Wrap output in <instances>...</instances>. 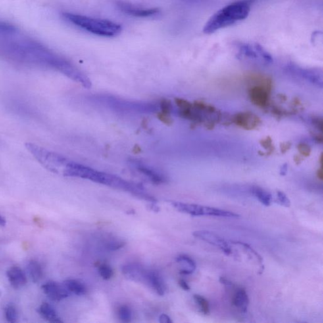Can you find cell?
I'll list each match as a JSON object with an SVG mask.
<instances>
[{
	"instance_id": "obj_48",
	"label": "cell",
	"mask_w": 323,
	"mask_h": 323,
	"mask_svg": "<svg viewBox=\"0 0 323 323\" xmlns=\"http://www.w3.org/2000/svg\"><path fill=\"white\" fill-rule=\"evenodd\" d=\"M320 163L321 167H323V154H322V155H321L320 157Z\"/></svg>"
},
{
	"instance_id": "obj_47",
	"label": "cell",
	"mask_w": 323,
	"mask_h": 323,
	"mask_svg": "<svg viewBox=\"0 0 323 323\" xmlns=\"http://www.w3.org/2000/svg\"><path fill=\"white\" fill-rule=\"evenodd\" d=\"M6 225V220L1 215H0V227H4Z\"/></svg>"
},
{
	"instance_id": "obj_21",
	"label": "cell",
	"mask_w": 323,
	"mask_h": 323,
	"mask_svg": "<svg viewBox=\"0 0 323 323\" xmlns=\"http://www.w3.org/2000/svg\"><path fill=\"white\" fill-rule=\"evenodd\" d=\"M176 261L181 266V274L189 275L193 274L195 272L196 268H197L194 260L186 255L179 256L176 258Z\"/></svg>"
},
{
	"instance_id": "obj_28",
	"label": "cell",
	"mask_w": 323,
	"mask_h": 323,
	"mask_svg": "<svg viewBox=\"0 0 323 323\" xmlns=\"http://www.w3.org/2000/svg\"><path fill=\"white\" fill-rule=\"evenodd\" d=\"M193 298L195 303L199 305L202 313L204 314H209L210 305L207 300L205 298L202 297V296L198 294L194 295Z\"/></svg>"
},
{
	"instance_id": "obj_43",
	"label": "cell",
	"mask_w": 323,
	"mask_h": 323,
	"mask_svg": "<svg viewBox=\"0 0 323 323\" xmlns=\"http://www.w3.org/2000/svg\"><path fill=\"white\" fill-rule=\"evenodd\" d=\"M179 285H180L181 288H182L183 290H185V291H189V290L191 289L190 287H189V285L187 284V283L186 282V281L184 280H179Z\"/></svg>"
},
{
	"instance_id": "obj_14",
	"label": "cell",
	"mask_w": 323,
	"mask_h": 323,
	"mask_svg": "<svg viewBox=\"0 0 323 323\" xmlns=\"http://www.w3.org/2000/svg\"><path fill=\"white\" fill-rule=\"evenodd\" d=\"M131 164L134 167L135 169H136L138 171L145 175L155 184H162V183H165L166 178L163 174L158 172L157 170L154 169L151 167L146 165L143 162L133 161Z\"/></svg>"
},
{
	"instance_id": "obj_32",
	"label": "cell",
	"mask_w": 323,
	"mask_h": 323,
	"mask_svg": "<svg viewBox=\"0 0 323 323\" xmlns=\"http://www.w3.org/2000/svg\"><path fill=\"white\" fill-rule=\"evenodd\" d=\"M297 150L298 151H299V154H301L302 156H303L304 157H309L312 152L310 146L306 143H299L297 145Z\"/></svg>"
},
{
	"instance_id": "obj_4",
	"label": "cell",
	"mask_w": 323,
	"mask_h": 323,
	"mask_svg": "<svg viewBox=\"0 0 323 323\" xmlns=\"http://www.w3.org/2000/svg\"><path fill=\"white\" fill-rule=\"evenodd\" d=\"M62 16L75 26L100 36L114 37L122 31V27L120 24L108 20L71 13H63Z\"/></svg>"
},
{
	"instance_id": "obj_42",
	"label": "cell",
	"mask_w": 323,
	"mask_h": 323,
	"mask_svg": "<svg viewBox=\"0 0 323 323\" xmlns=\"http://www.w3.org/2000/svg\"><path fill=\"white\" fill-rule=\"evenodd\" d=\"M289 165L287 163L283 164L280 169V176H285L288 172Z\"/></svg>"
},
{
	"instance_id": "obj_22",
	"label": "cell",
	"mask_w": 323,
	"mask_h": 323,
	"mask_svg": "<svg viewBox=\"0 0 323 323\" xmlns=\"http://www.w3.org/2000/svg\"><path fill=\"white\" fill-rule=\"evenodd\" d=\"M64 287L70 293H74L77 295H83L87 292V289L82 283L74 279H68L63 282Z\"/></svg>"
},
{
	"instance_id": "obj_16",
	"label": "cell",
	"mask_w": 323,
	"mask_h": 323,
	"mask_svg": "<svg viewBox=\"0 0 323 323\" xmlns=\"http://www.w3.org/2000/svg\"><path fill=\"white\" fill-rule=\"evenodd\" d=\"M289 70L297 73L299 76L309 80V82L322 87V76L319 71L312 70V69H304L292 65L289 66Z\"/></svg>"
},
{
	"instance_id": "obj_39",
	"label": "cell",
	"mask_w": 323,
	"mask_h": 323,
	"mask_svg": "<svg viewBox=\"0 0 323 323\" xmlns=\"http://www.w3.org/2000/svg\"><path fill=\"white\" fill-rule=\"evenodd\" d=\"M323 133H316L314 131H310V134L311 135L312 138L314 139V140L316 141V143H320L322 144L323 143Z\"/></svg>"
},
{
	"instance_id": "obj_26",
	"label": "cell",
	"mask_w": 323,
	"mask_h": 323,
	"mask_svg": "<svg viewBox=\"0 0 323 323\" xmlns=\"http://www.w3.org/2000/svg\"><path fill=\"white\" fill-rule=\"evenodd\" d=\"M260 144L262 148L266 150V152L259 151L260 155L261 156H267L272 155L275 151V146L273 139L270 136L266 137L264 138H262L260 141Z\"/></svg>"
},
{
	"instance_id": "obj_9",
	"label": "cell",
	"mask_w": 323,
	"mask_h": 323,
	"mask_svg": "<svg viewBox=\"0 0 323 323\" xmlns=\"http://www.w3.org/2000/svg\"><path fill=\"white\" fill-rule=\"evenodd\" d=\"M193 235L200 240L205 241L210 245L219 248L226 255L232 253L229 244L222 237L213 232L207 231H197L194 232Z\"/></svg>"
},
{
	"instance_id": "obj_36",
	"label": "cell",
	"mask_w": 323,
	"mask_h": 323,
	"mask_svg": "<svg viewBox=\"0 0 323 323\" xmlns=\"http://www.w3.org/2000/svg\"><path fill=\"white\" fill-rule=\"evenodd\" d=\"M272 113L277 118L285 117V116L289 115L290 114H291V112H287L286 110L283 109V108L277 107V106H274L272 108Z\"/></svg>"
},
{
	"instance_id": "obj_6",
	"label": "cell",
	"mask_w": 323,
	"mask_h": 323,
	"mask_svg": "<svg viewBox=\"0 0 323 323\" xmlns=\"http://www.w3.org/2000/svg\"><path fill=\"white\" fill-rule=\"evenodd\" d=\"M237 56L249 60H261L268 64L274 62L272 55L258 43H241L237 46Z\"/></svg>"
},
{
	"instance_id": "obj_49",
	"label": "cell",
	"mask_w": 323,
	"mask_h": 323,
	"mask_svg": "<svg viewBox=\"0 0 323 323\" xmlns=\"http://www.w3.org/2000/svg\"><path fill=\"white\" fill-rule=\"evenodd\" d=\"M0 295H1V291H0Z\"/></svg>"
},
{
	"instance_id": "obj_30",
	"label": "cell",
	"mask_w": 323,
	"mask_h": 323,
	"mask_svg": "<svg viewBox=\"0 0 323 323\" xmlns=\"http://www.w3.org/2000/svg\"><path fill=\"white\" fill-rule=\"evenodd\" d=\"M99 272L102 278L104 280H109L113 276V270L108 264H101L99 267Z\"/></svg>"
},
{
	"instance_id": "obj_31",
	"label": "cell",
	"mask_w": 323,
	"mask_h": 323,
	"mask_svg": "<svg viewBox=\"0 0 323 323\" xmlns=\"http://www.w3.org/2000/svg\"><path fill=\"white\" fill-rule=\"evenodd\" d=\"M232 243L234 244V245L242 246L245 247L247 251L250 252L252 255H253L254 256L256 257V259L258 260V261L260 262V264H262V262H263V260H262L261 256H260L255 249H253V247L250 246L248 244L243 243V242L240 241H232Z\"/></svg>"
},
{
	"instance_id": "obj_1",
	"label": "cell",
	"mask_w": 323,
	"mask_h": 323,
	"mask_svg": "<svg viewBox=\"0 0 323 323\" xmlns=\"http://www.w3.org/2000/svg\"><path fill=\"white\" fill-rule=\"evenodd\" d=\"M62 173L66 176L89 179L93 182L126 191L139 199L152 201V203H155L156 201L145 192V189L141 185L125 180L116 175L101 172L76 162L67 160Z\"/></svg>"
},
{
	"instance_id": "obj_46",
	"label": "cell",
	"mask_w": 323,
	"mask_h": 323,
	"mask_svg": "<svg viewBox=\"0 0 323 323\" xmlns=\"http://www.w3.org/2000/svg\"><path fill=\"white\" fill-rule=\"evenodd\" d=\"M150 208L152 210H153L154 212H158L159 211V208H158V206H156L154 203H152V205H149Z\"/></svg>"
},
{
	"instance_id": "obj_11",
	"label": "cell",
	"mask_w": 323,
	"mask_h": 323,
	"mask_svg": "<svg viewBox=\"0 0 323 323\" xmlns=\"http://www.w3.org/2000/svg\"><path fill=\"white\" fill-rule=\"evenodd\" d=\"M41 288L45 295L53 301H61L70 295V292L63 284H60L53 281L45 283L42 285Z\"/></svg>"
},
{
	"instance_id": "obj_33",
	"label": "cell",
	"mask_w": 323,
	"mask_h": 323,
	"mask_svg": "<svg viewBox=\"0 0 323 323\" xmlns=\"http://www.w3.org/2000/svg\"><path fill=\"white\" fill-rule=\"evenodd\" d=\"M16 28L8 23L0 21V33L1 34H12L15 32Z\"/></svg>"
},
{
	"instance_id": "obj_20",
	"label": "cell",
	"mask_w": 323,
	"mask_h": 323,
	"mask_svg": "<svg viewBox=\"0 0 323 323\" xmlns=\"http://www.w3.org/2000/svg\"><path fill=\"white\" fill-rule=\"evenodd\" d=\"M27 271L31 280L34 283L39 282L43 276V268L39 262L31 260L27 264Z\"/></svg>"
},
{
	"instance_id": "obj_17",
	"label": "cell",
	"mask_w": 323,
	"mask_h": 323,
	"mask_svg": "<svg viewBox=\"0 0 323 323\" xmlns=\"http://www.w3.org/2000/svg\"><path fill=\"white\" fill-rule=\"evenodd\" d=\"M148 286L151 287L159 295H164L166 292V287L163 279L155 271L150 270Z\"/></svg>"
},
{
	"instance_id": "obj_44",
	"label": "cell",
	"mask_w": 323,
	"mask_h": 323,
	"mask_svg": "<svg viewBox=\"0 0 323 323\" xmlns=\"http://www.w3.org/2000/svg\"><path fill=\"white\" fill-rule=\"evenodd\" d=\"M317 176H318V178L321 180H323V167H321L320 169L318 170H317Z\"/></svg>"
},
{
	"instance_id": "obj_8",
	"label": "cell",
	"mask_w": 323,
	"mask_h": 323,
	"mask_svg": "<svg viewBox=\"0 0 323 323\" xmlns=\"http://www.w3.org/2000/svg\"><path fill=\"white\" fill-rule=\"evenodd\" d=\"M232 122L246 130H253L262 124L261 118L251 112H241L234 114Z\"/></svg>"
},
{
	"instance_id": "obj_45",
	"label": "cell",
	"mask_w": 323,
	"mask_h": 323,
	"mask_svg": "<svg viewBox=\"0 0 323 323\" xmlns=\"http://www.w3.org/2000/svg\"><path fill=\"white\" fill-rule=\"evenodd\" d=\"M277 97H278L279 100H280L282 102H285L287 100L286 95L282 94V93H280V94L277 95Z\"/></svg>"
},
{
	"instance_id": "obj_27",
	"label": "cell",
	"mask_w": 323,
	"mask_h": 323,
	"mask_svg": "<svg viewBox=\"0 0 323 323\" xmlns=\"http://www.w3.org/2000/svg\"><path fill=\"white\" fill-rule=\"evenodd\" d=\"M5 316L8 323H15L18 319L17 311L13 304H8L5 309Z\"/></svg>"
},
{
	"instance_id": "obj_38",
	"label": "cell",
	"mask_w": 323,
	"mask_h": 323,
	"mask_svg": "<svg viewBox=\"0 0 323 323\" xmlns=\"http://www.w3.org/2000/svg\"><path fill=\"white\" fill-rule=\"evenodd\" d=\"M292 145V143L290 141H284V142L281 143L280 145L281 153L283 154L287 153V152L291 149Z\"/></svg>"
},
{
	"instance_id": "obj_29",
	"label": "cell",
	"mask_w": 323,
	"mask_h": 323,
	"mask_svg": "<svg viewBox=\"0 0 323 323\" xmlns=\"http://www.w3.org/2000/svg\"><path fill=\"white\" fill-rule=\"evenodd\" d=\"M119 317L123 323H128L131 322L132 314L130 308L127 306H122L119 309Z\"/></svg>"
},
{
	"instance_id": "obj_10",
	"label": "cell",
	"mask_w": 323,
	"mask_h": 323,
	"mask_svg": "<svg viewBox=\"0 0 323 323\" xmlns=\"http://www.w3.org/2000/svg\"><path fill=\"white\" fill-rule=\"evenodd\" d=\"M150 270H146L140 264L130 263L125 264L122 268L123 274L127 278L137 282L147 284Z\"/></svg>"
},
{
	"instance_id": "obj_13",
	"label": "cell",
	"mask_w": 323,
	"mask_h": 323,
	"mask_svg": "<svg viewBox=\"0 0 323 323\" xmlns=\"http://www.w3.org/2000/svg\"><path fill=\"white\" fill-rule=\"evenodd\" d=\"M172 205L178 211L193 216H208L210 213L209 206L181 203V202H171Z\"/></svg>"
},
{
	"instance_id": "obj_12",
	"label": "cell",
	"mask_w": 323,
	"mask_h": 323,
	"mask_svg": "<svg viewBox=\"0 0 323 323\" xmlns=\"http://www.w3.org/2000/svg\"><path fill=\"white\" fill-rule=\"evenodd\" d=\"M248 95L251 103L258 107L266 108L270 103V92L263 87L254 85L249 90Z\"/></svg>"
},
{
	"instance_id": "obj_23",
	"label": "cell",
	"mask_w": 323,
	"mask_h": 323,
	"mask_svg": "<svg viewBox=\"0 0 323 323\" xmlns=\"http://www.w3.org/2000/svg\"><path fill=\"white\" fill-rule=\"evenodd\" d=\"M250 191H251L253 195L255 196L256 199L261 202L262 205L266 206L270 205L271 203H272V195L268 191L258 186L252 187Z\"/></svg>"
},
{
	"instance_id": "obj_7",
	"label": "cell",
	"mask_w": 323,
	"mask_h": 323,
	"mask_svg": "<svg viewBox=\"0 0 323 323\" xmlns=\"http://www.w3.org/2000/svg\"><path fill=\"white\" fill-rule=\"evenodd\" d=\"M117 6L121 11L129 15L136 16V17L148 18L153 17L158 15L160 14L159 8H143L133 5L128 2L119 1Z\"/></svg>"
},
{
	"instance_id": "obj_41",
	"label": "cell",
	"mask_w": 323,
	"mask_h": 323,
	"mask_svg": "<svg viewBox=\"0 0 323 323\" xmlns=\"http://www.w3.org/2000/svg\"><path fill=\"white\" fill-rule=\"evenodd\" d=\"M293 161H294L296 165H300L304 160V157L301 154H296L293 157Z\"/></svg>"
},
{
	"instance_id": "obj_40",
	"label": "cell",
	"mask_w": 323,
	"mask_h": 323,
	"mask_svg": "<svg viewBox=\"0 0 323 323\" xmlns=\"http://www.w3.org/2000/svg\"><path fill=\"white\" fill-rule=\"evenodd\" d=\"M159 322L160 323H172V321L170 320L169 316L163 314L159 317Z\"/></svg>"
},
{
	"instance_id": "obj_35",
	"label": "cell",
	"mask_w": 323,
	"mask_h": 323,
	"mask_svg": "<svg viewBox=\"0 0 323 323\" xmlns=\"http://www.w3.org/2000/svg\"><path fill=\"white\" fill-rule=\"evenodd\" d=\"M125 242L121 239H114L110 242L109 243H108V248L111 251H116L119 249H121L123 247H124L125 246Z\"/></svg>"
},
{
	"instance_id": "obj_2",
	"label": "cell",
	"mask_w": 323,
	"mask_h": 323,
	"mask_svg": "<svg viewBox=\"0 0 323 323\" xmlns=\"http://www.w3.org/2000/svg\"><path fill=\"white\" fill-rule=\"evenodd\" d=\"M91 103L112 111L125 114H151L163 110V103L130 101L109 94H94L89 97Z\"/></svg>"
},
{
	"instance_id": "obj_5",
	"label": "cell",
	"mask_w": 323,
	"mask_h": 323,
	"mask_svg": "<svg viewBox=\"0 0 323 323\" xmlns=\"http://www.w3.org/2000/svg\"><path fill=\"white\" fill-rule=\"evenodd\" d=\"M26 149L37 162L50 171L58 172L60 169H63L67 159L57 154L47 151L40 146L32 143H25Z\"/></svg>"
},
{
	"instance_id": "obj_18",
	"label": "cell",
	"mask_w": 323,
	"mask_h": 323,
	"mask_svg": "<svg viewBox=\"0 0 323 323\" xmlns=\"http://www.w3.org/2000/svg\"><path fill=\"white\" fill-rule=\"evenodd\" d=\"M37 311H38V313L40 314L42 318H43L47 322L54 323H62V321L58 315L55 308L48 303H44L42 304L39 306Z\"/></svg>"
},
{
	"instance_id": "obj_3",
	"label": "cell",
	"mask_w": 323,
	"mask_h": 323,
	"mask_svg": "<svg viewBox=\"0 0 323 323\" xmlns=\"http://www.w3.org/2000/svg\"><path fill=\"white\" fill-rule=\"evenodd\" d=\"M251 0L233 2L215 12L206 22L203 31L212 34L220 29L228 28L245 20L251 12Z\"/></svg>"
},
{
	"instance_id": "obj_15",
	"label": "cell",
	"mask_w": 323,
	"mask_h": 323,
	"mask_svg": "<svg viewBox=\"0 0 323 323\" xmlns=\"http://www.w3.org/2000/svg\"><path fill=\"white\" fill-rule=\"evenodd\" d=\"M7 276L10 285L15 289H22L28 282L24 271L18 266H13L8 269Z\"/></svg>"
},
{
	"instance_id": "obj_37",
	"label": "cell",
	"mask_w": 323,
	"mask_h": 323,
	"mask_svg": "<svg viewBox=\"0 0 323 323\" xmlns=\"http://www.w3.org/2000/svg\"><path fill=\"white\" fill-rule=\"evenodd\" d=\"M312 125L321 133L323 131V119L320 116H313L311 118Z\"/></svg>"
},
{
	"instance_id": "obj_19",
	"label": "cell",
	"mask_w": 323,
	"mask_h": 323,
	"mask_svg": "<svg viewBox=\"0 0 323 323\" xmlns=\"http://www.w3.org/2000/svg\"><path fill=\"white\" fill-rule=\"evenodd\" d=\"M232 303L242 312H246L249 303V297H248L246 291L243 289H239L236 291L233 297Z\"/></svg>"
},
{
	"instance_id": "obj_34",
	"label": "cell",
	"mask_w": 323,
	"mask_h": 323,
	"mask_svg": "<svg viewBox=\"0 0 323 323\" xmlns=\"http://www.w3.org/2000/svg\"><path fill=\"white\" fill-rule=\"evenodd\" d=\"M277 199L278 200V203L281 205L285 206V207L289 208L291 206V201L287 196L282 191H277Z\"/></svg>"
},
{
	"instance_id": "obj_24",
	"label": "cell",
	"mask_w": 323,
	"mask_h": 323,
	"mask_svg": "<svg viewBox=\"0 0 323 323\" xmlns=\"http://www.w3.org/2000/svg\"><path fill=\"white\" fill-rule=\"evenodd\" d=\"M249 78L251 80L250 82L254 83L256 86L263 87L270 93L272 92L273 81L270 77L262 76V75H255V76L250 77Z\"/></svg>"
},
{
	"instance_id": "obj_25",
	"label": "cell",
	"mask_w": 323,
	"mask_h": 323,
	"mask_svg": "<svg viewBox=\"0 0 323 323\" xmlns=\"http://www.w3.org/2000/svg\"><path fill=\"white\" fill-rule=\"evenodd\" d=\"M193 107L196 109L201 112L208 114H215L217 113L218 110L211 104L205 103L203 101H197L193 103Z\"/></svg>"
}]
</instances>
